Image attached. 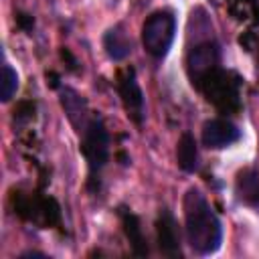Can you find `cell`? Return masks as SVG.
Segmentation results:
<instances>
[{
	"label": "cell",
	"mask_w": 259,
	"mask_h": 259,
	"mask_svg": "<svg viewBox=\"0 0 259 259\" xmlns=\"http://www.w3.org/2000/svg\"><path fill=\"white\" fill-rule=\"evenodd\" d=\"M184 235L196 255H212L223 245V223L198 188H188L182 200Z\"/></svg>",
	"instance_id": "6da1fadb"
},
{
	"label": "cell",
	"mask_w": 259,
	"mask_h": 259,
	"mask_svg": "<svg viewBox=\"0 0 259 259\" xmlns=\"http://www.w3.org/2000/svg\"><path fill=\"white\" fill-rule=\"evenodd\" d=\"M204 16H196L192 12L190 18V26H194V32L190 30V36H196L194 45H188V53H186V71L188 77L192 79V83H198L200 79H204L217 65L221 59V51H219V42L214 40L212 32H206L204 36H200V26H202Z\"/></svg>",
	"instance_id": "7a4b0ae2"
},
{
	"label": "cell",
	"mask_w": 259,
	"mask_h": 259,
	"mask_svg": "<svg viewBox=\"0 0 259 259\" xmlns=\"http://www.w3.org/2000/svg\"><path fill=\"white\" fill-rule=\"evenodd\" d=\"M176 36V16L168 8L154 10L142 24V45L146 53L162 61L174 42Z\"/></svg>",
	"instance_id": "3957f363"
},
{
	"label": "cell",
	"mask_w": 259,
	"mask_h": 259,
	"mask_svg": "<svg viewBox=\"0 0 259 259\" xmlns=\"http://www.w3.org/2000/svg\"><path fill=\"white\" fill-rule=\"evenodd\" d=\"M81 150L89 164V176L95 180L109 158V134L99 117H91L87 127L81 132Z\"/></svg>",
	"instance_id": "277c9868"
},
{
	"label": "cell",
	"mask_w": 259,
	"mask_h": 259,
	"mask_svg": "<svg viewBox=\"0 0 259 259\" xmlns=\"http://www.w3.org/2000/svg\"><path fill=\"white\" fill-rule=\"evenodd\" d=\"M241 140V130L231 119L225 117H212L206 119L200 132V142L208 150H225L235 146Z\"/></svg>",
	"instance_id": "5b68a950"
},
{
	"label": "cell",
	"mask_w": 259,
	"mask_h": 259,
	"mask_svg": "<svg viewBox=\"0 0 259 259\" xmlns=\"http://www.w3.org/2000/svg\"><path fill=\"white\" fill-rule=\"evenodd\" d=\"M119 95H121V101H123V107L127 111V117L142 125L144 117H146V101H144V93L138 85V79H136V71L134 69H127L121 77H119Z\"/></svg>",
	"instance_id": "8992f818"
},
{
	"label": "cell",
	"mask_w": 259,
	"mask_h": 259,
	"mask_svg": "<svg viewBox=\"0 0 259 259\" xmlns=\"http://www.w3.org/2000/svg\"><path fill=\"white\" fill-rule=\"evenodd\" d=\"M59 95H61L59 99H61V105L65 109L67 119L81 134L87 127V123L91 121V115H89V107H87L85 97L81 93H77L75 89H71V87H63Z\"/></svg>",
	"instance_id": "52a82bcc"
},
{
	"label": "cell",
	"mask_w": 259,
	"mask_h": 259,
	"mask_svg": "<svg viewBox=\"0 0 259 259\" xmlns=\"http://www.w3.org/2000/svg\"><path fill=\"white\" fill-rule=\"evenodd\" d=\"M156 231H158V247L164 255L168 257H180V233L176 227V221L172 217V212L168 208L160 210L158 223H156Z\"/></svg>",
	"instance_id": "ba28073f"
},
{
	"label": "cell",
	"mask_w": 259,
	"mask_h": 259,
	"mask_svg": "<svg viewBox=\"0 0 259 259\" xmlns=\"http://www.w3.org/2000/svg\"><path fill=\"white\" fill-rule=\"evenodd\" d=\"M103 49L111 61H123L134 51V40L123 24H113L103 34Z\"/></svg>",
	"instance_id": "9c48e42d"
},
{
	"label": "cell",
	"mask_w": 259,
	"mask_h": 259,
	"mask_svg": "<svg viewBox=\"0 0 259 259\" xmlns=\"http://www.w3.org/2000/svg\"><path fill=\"white\" fill-rule=\"evenodd\" d=\"M235 190L239 200H243L249 206H259V170L257 168H245L237 174Z\"/></svg>",
	"instance_id": "30bf717a"
},
{
	"label": "cell",
	"mask_w": 259,
	"mask_h": 259,
	"mask_svg": "<svg viewBox=\"0 0 259 259\" xmlns=\"http://www.w3.org/2000/svg\"><path fill=\"white\" fill-rule=\"evenodd\" d=\"M176 162L180 166V170L188 172V174H194L200 166V158H198V146H196V140L190 132H184L178 140V146H176Z\"/></svg>",
	"instance_id": "8fae6325"
},
{
	"label": "cell",
	"mask_w": 259,
	"mask_h": 259,
	"mask_svg": "<svg viewBox=\"0 0 259 259\" xmlns=\"http://www.w3.org/2000/svg\"><path fill=\"white\" fill-rule=\"evenodd\" d=\"M18 91V73L16 69H12L10 63H2V71H0V99L4 103H8L14 93Z\"/></svg>",
	"instance_id": "7c38bea8"
},
{
	"label": "cell",
	"mask_w": 259,
	"mask_h": 259,
	"mask_svg": "<svg viewBox=\"0 0 259 259\" xmlns=\"http://www.w3.org/2000/svg\"><path fill=\"white\" fill-rule=\"evenodd\" d=\"M123 227H125V233L130 237V243L134 245V251L138 255H146L148 247H146V241H144V235H142L138 219L134 214H123Z\"/></svg>",
	"instance_id": "4fadbf2b"
},
{
	"label": "cell",
	"mask_w": 259,
	"mask_h": 259,
	"mask_svg": "<svg viewBox=\"0 0 259 259\" xmlns=\"http://www.w3.org/2000/svg\"><path fill=\"white\" fill-rule=\"evenodd\" d=\"M18 257H20V259H28V257H40V259H47V255H45V253H38V251H24V253H20Z\"/></svg>",
	"instance_id": "5bb4252c"
}]
</instances>
